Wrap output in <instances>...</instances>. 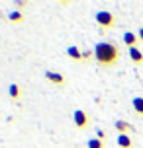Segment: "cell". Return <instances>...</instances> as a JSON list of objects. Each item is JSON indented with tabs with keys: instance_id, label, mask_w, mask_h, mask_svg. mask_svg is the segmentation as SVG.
<instances>
[{
	"instance_id": "14",
	"label": "cell",
	"mask_w": 143,
	"mask_h": 148,
	"mask_svg": "<svg viewBox=\"0 0 143 148\" xmlns=\"http://www.w3.org/2000/svg\"><path fill=\"white\" fill-rule=\"evenodd\" d=\"M96 134H98L96 138H100V140H104V138H106V133L102 131V129H96Z\"/></svg>"
},
{
	"instance_id": "2",
	"label": "cell",
	"mask_w": 143,
	"mask_h": 148,
	"mask_svg": "<svg viewBox=\"0 0 143 148\" xmlns=\"http://www.w3.org/2000/svg\"><path fill=\"white\" fill-rule=\"evenodd\" d=\"M94 22H96L102 29H110V27L116 25V16H114V12H110V10H98L96 14H94Z\"/></svg>"
},
{
	"instance_id": "16",
	"label": "cell",
	"mask_w": 143,
	"mask_h": 148,
	"mask_svg": "<svg viewBox=\"0 0 143 148\" xmlns=\"http://www.w3.org/2000/svg\"><path fill=\"white\" fill-rule=\"evenodd\" d=\"M16 6H18V8H28V2H26V0H18Z\"/></svg>"
},
{
	"instance_id": "15",
	"label": "cell",
	"mask_w": 143,
	"mask_h": 148,
	"mask_svg": "<svg viewBox=\"0 0 143 148\" xmlns=\"http://www.w3.org/2000/svg\"><path fill=\"white\" fill-rule=\"evenodd\" d=\"M92 55H94L92 51H83V60H88V59L92 57Z\"/></svg>"
},
{
	"instance_id": "4",
	"label": "cell",
	"mask_w": 143,
	"mask_h": 148,
	"mask_svg": "<svg viewBox=\"0 0 143 148\" xmlns=\"http://www.w3.org/2000/svg\"><path fill=\"white\" fill-rule=\"evenodd\" d=\"M45 80H49L51 84H55V86H65V76L59 72H53V70H45Z\"/></svg>"
},
{
	"instance_id": "1",
	"label": "cell",
	"mask_w": 143,
	"mask_h": 148,
	"mask_svg": "<svg viewBox=\"0 0 143 148\" xmlns=\"http://www.w3.org/2000/svg\"><path fill=\"white\" fill-rule=\"evenodd\" d=\"M94 59L104 68L114 66L118 62V59H120V47L116 43H112V41H100L94 47Z\"/></svg>"
},
{
	"instance_id": "9",
	"label": "cell",
	"mask_w": 143,
	"mask_h": 148,
	"mask_svg": "<svg viewBox=\"0 0 143 148\" xmlns=\"http://www.w3.org/2000/svg\"><path fill=\"white\" fill-rule=\"evenodd\" d=\"M114 129L118 131V134H128L129 131H131V125L126 123V121H121V119H118V121L114 123Z\"/></svg>"
},
{
	"instance_id": "12",
	"label": "cell",
	"mask_w": 143,
	"mask_h": 148,
	"mask_svg": "<svg viewBox=\"0 0 143 148\" xmlns=\"http://www.w3.org/2000/svg\"><path fill=\"white\" fill-rule=\"evenodd\" d=\"M8 94H10L12 99H20V97H22V88H20L18 84H12L10 90H8Z\"/></svg>"
},
{
	"instance_id": "5",
	"label": "cell",
	"mask_w": 143,
	"mask_h": 148,
	"mask_svg": "<svg viewBox=\"0 0 143 148\" xmlns=\"http://www.w3.org/2000/svg\"><path fill=\"white\" fill-rule=\"evenodd\" d=\"M67 57H69L71 60L83 62V51H81L76 45H71V47H67Z\"/></svg>"
},
{
	"instance_id": "8",
	"label": "cell",
	"mask_w": 143,
	"mask_h": 148,
	"mask_svg": "<svg viewBox=\"0 0 143 148\" xmlns=\"http://www.w3.org/2000/svg\"><path fill=\"white\" fill-rule=\"evenodd\" d=\"M137 41H139L137 33H133V31H126V33H124V45H128L129 49H131V47H135Z\"/></svg>"
},
{
	"instance_id": "6",
	"label": "cell",
	"mask_w": 143,
	"mask_h": 148,
	"mask_svg": "<svg viewBox=\"0 0 143 148\" xmlns=\"http://www.w3.org/2000/svg\"><path fill=\"white\" fill-rule=\"evenodd\" d=\"M128 55H129V59H131V62H133V64H143V53L139 51L137 47L128 49Z\"/></svg>"
},
{
	"instance_id": "7",
	"label": "cell",
	"mask_w": 143,
	"mask_h": 148,
	"mask_svg": "<svg viewBox=\"0 0 143 148\" xmlns=\"http://www.w3.org/2000/svg\"><path fill=\"white\" fill-rule=\"evenodd\" d=\"M116 144H118L120 148H133V140H131V136H129V134H118Z\"/></svg>"
},
{
	"instance_id": "10",
	"label": "cell",
	"mask_w": 143,
	"mask_h": 148,
	"mask_svg": "<svg viewBox=\"0 0 143 148\" xmlns=\"http://www.w3.org/2000/svg\"><path fill=\"white\" fill-rule=\"evenodd\" d=\"M131 105H133V111H135L139 117H143V97H133L131 99Z\"/></svg>"
},
{
	"instance_id": "3",
	"label": "cell",
	"mask_w": 143,
	"mask_h": 148,
	"mask_svg": "<svg viewBox=\"0 0 143 148\" xmlns=\"http://www.w3.org/2000/svg\"><path fill=\"white\" fill-rule=\"evenodd\" d=\"M88 121H90V119H88V113H86V111L76 109L75 113H73V123H75L76 129H81V131L86 129V127H88Z\"/></svg>"
},
{
	"instance_id": "13",
	"label": "cell",
	"mask_w": 143,
	"mask_h": 148,
	"mask_svg": "<svg viewBox=\"0 0 143 148\" xmlns=\"http://www.w3.org/2000/svg\"><path fill=\"white\" fill-rule=\"evenodd\" d=\"M86 146H88V148H106V142L100 140V138H88Z\"/></svg>"
},
{
	"instance_id": "17",
	"label": "cell",
	"mask_w": 143,
	"mask_h": 148,
	"mask_svg": "<svg viewBox=\"0 0 143 148\" xmlns=\"http://www.w3.org/2000/svg\"><path fill=\"white\" fill-rule=\"evenodd\" d=\"M137 37H139V41H141V43H143V27H141V29H139V33H137Z\"/></svg>"
},
{
	"instance_id": "11",
	"label": "cell",
	"mask_w": 143,
	"mask_h": 148,
	"mask_svg": "<svg viewBox=\"0 0 143 148\" xmlns=\"http://www.w3.org/2000/svg\"><path fill=\"white\" fill-rule=\"evenodd\" d=\"M8 20H10V22H14V23L24 22V14H22V10H12V12L8 14Z\"/></svg>"
}]
</instances>
